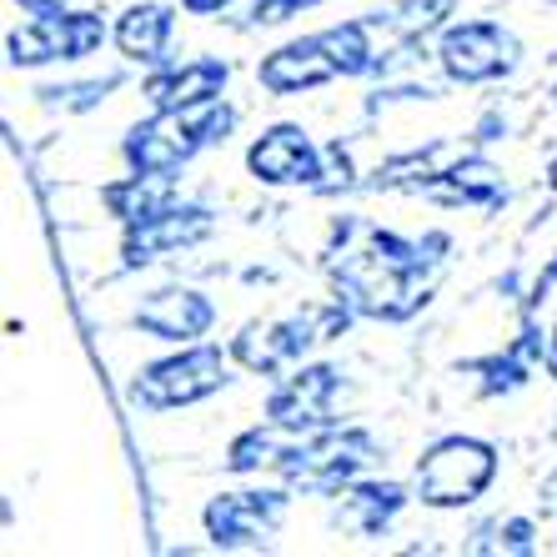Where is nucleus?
<instances>
[{"mask_svg": "<svg viewBox=\"0 0 557 557\" xmlns=\"http://www.w3.org/2000/svg\"><path fill=\"white\" fill-rule=\"evenodd\" d=\"M442 251H447L442 232H432L428 242H407L362 216H342L326 251L332 297L367 322H407L428 301V282Z\"/></svg>", "mask_w": 557, "mask_h": 557, "instance_id": "f257e3e1", "label": "nucleus"}, {"mask_svg": "<svg viewBox=\"0 0 557 557\" xmlns=\"http://www.w3.org/2000/svg\"><path fill=\"white\" fill-rule=\"evenodd\" d=\"M236 126V106L226 96L201 106H182V111H151L146 121L126 131L121 156L131 171H182L191 166L201 151L221 146Z\"/></svg>", "mask_w": 557, "mask_h": 557, "instance_id": "f03ea898", "label": "nucleus"}, {"mask_svg": "<svg viewBox=\"0 0 557 557\" xmlns=\"http://www.w3.org/2000/svg\"><path fill=\"white\" fill-rule=\"evenodd\" d=\"M347 326H351V311L332 297V301H311V307L282 311V317H267V322H247L226 351H232V362L242 367V372L282 376L307 362L311 347L342 337Z\"/></svg>", "mask_w": 557, "mask_h": 557, "instance_id": "7ed1b4c3", "label": "nucleus"}, {"mask_svg": "<svg viewBox=\"0 0 557 557\" xmlns=\"http://www.w3.org/2000/svg\"><path fill=\"white\" fill-rule=\"evenodd\" d=\"M382 462V442L367 428H317L292 447V457L282 462L276 478L301 497H337L347 482L367 478Z\"/></svg>", "mask_w": 557, "mask_h": 557, "instance_id": "20e7f679", "label": "nucleus"}, {"mask_svg": "<svg viewBox=\"0 0 557 557\" xmlns=\"http://www.w3.org/2000/svg\"><path fill=\"white\" fill-rule=\"evenodd\" d=\"M232 351L211 347V342H186L161 362H146L126 387V397L141 412H182V407H196L232 387Z\"/></svg>", "mask_w": 557, "mask_h": 557, "instance_id": "39448f33", "label": "nucleus"}, {"mask_svg": "<svg viewBox=\"0 0 557 557\" xmlns=\"http://www.w3.org/2000/svg\"><path fill=\"white\" fill-rule=\"evenodd\" d=\"M497 457L493 442L467 437V432H453V437H437L428 453L417 457L412 467V487L422 507H442V512H457V507H472L487 497V487L497 482Z\"/></svg>", "mask_w": 557, "mask_h": 557, "instance_id": "423d86ee", "label": "nucleus"}, {"mask_svg": "<svg viewBox=\"0 0 557 557\" xmlns=\"http://www.w3.org/2000/svg\"><path fill=\"white\" fill-rule=\"evenodd\" d=\"M111 40L101 11H76V5H61V11L30 15L26 26H15L5 36V51L11 65H55V61H86Z\"/></svg>", "mask_w": 557, "mask_h": 557, "instance_id": "0eeeda50", "label": "nucleus"}, {"mask_svg": "<svg viewBox=\"0 0 557 557\" xmlns=\"http://www.w3.org/2000/svg\"><path fill=\"white\" fill-rule=\"evenodd\" d=\"M518 40L497 21H453L437 36V65L453 86H497L518 71Z\"/></svg>", "mask_w": 557, "mask_h": 557, "instance_id": "6e6552de", "label": "nucleus"}, {"mask_svg": "<svg viewBox=\"0 0 557 557\" xmlns=\"http://www.w3.org/2000/svg\"><path fill=\"white\" fill-rule=\"evenodd\" d=\"M286 507H292V487H232V493H216L201 512V528H207V543L221 553H236V547H261L276 528L286 522Z\"/></svg>", "mask_w": 557, "mask_h": 557, "instance_id": "1a4fd4ad", "label": "nucleus"}, {"mask_svg": "<svg viewBox=\"0 0 557 557\" xmlns=\"http://www.w3.org/2000/svg\"><path fill=\"white\" fill-rule=\"evenodd\" d=\"M342 392H347V372L337 362H301L276 376V387L267 392V417L292 432L332 428Z\"/></svg>", "mask_w": 557, "mask_h": 557, "instance_id": "9d476101", "label": "nucleus"}, {"mask_svg": "<svg viewBox=\"0 0 557 557\" xmlns=\"http://www.w3.org/2000/svg\"><path fill=\"white\" fill-rule=\"evenodd\" d=\"M211 232H216V216H211L207 207H182V201H176V207L156 211V216H146V221H131L126 232H121V267H126V272H141V267H151V261H161V257L201 247Z\"/></svg>", "mask_w": 557, "mask_h": 557, "instance_id": "9b49d317", "label": "nucleus"}, {"mask_svg": "<svg viewBox=\"0 0 557 557\" xmlns=\"http://www.w3.org/2000/svg\"><path fill=\"white\" fill-rule=\"evenodd\" d=\"M131 326L151 342L186 347V342H201L216 326V301L196 286H156L131 307Z\"/></svg>", "mask_w": 557, "mask_h": 557, "instance_id": "f8f14e48", "label": "nucleus"}, {"mask_svg": "<svg viewBox=\"0 0 557 557\" xmlns=\"http://www.w3.org/2000/svg\"><path fill=\"white\" fill-rule=\"evenodd\" d=\"M332 81H342V65H337V55H332V46L322 40V30L286 40V46H276V51H267L257 61V86L267 96H282V101L286 96L322 91Z\"/></svg>", "mask_w": 557, "mask_h": 557, "instance_id": "ddd939ff", "label": "nucleus"}, {"mask_svg": "<svg viewBox=\"0 0 557 557\" xmlns=\"http://www.w3.org/2000/svg\"><path fill=\"white\" fill-rule=\"evenodd\" d=\"M322 156H326V146L311 141V131L272 126L251 141L247 171L261 186H307V191H317V182H322Z\"/></svg>", "mask_w": 557, "mask_h": 557, "instance_id": "4468645a", "label": "nucleus"}, {"mask_svg": "<svg viewBox=\"0 0 557 557\" xmlns=\"http://www.w3.org/2000/svg\"><path fill=\"white\" fill-rule=\"evenodd\" d=\"M226 81H232V65L221 55H186V61L151 65V76L141 81V96L151 111H182V106L226 96Z\"/></svg>", "mask_w": 557, "mask_h": 557, "instance_id": "2eb2a0df", "label": "nucleus"}, {"mask_svg": "<svg viewBox=\"0 0 557 557\" xmlns=\"http://www.w3.org/2000/svg\"><path fill=\"white\" fill-rule=\"evenodd\" d=\"M407 503H412V497H407L403 482H392V478H357V482H347V487L337 493L332 518H337V528L351 532V537H382L392 522L403 518Z\"/></svg>", "mask_w": 557, "mask_h": 557, "instance_id": "dca6fc26", "label": "nucleus"}, {"mask_svg": "<svg viewBox=\"0 0 557 557\" xmlns=\"http://www.w3.org/2000/svg\"><path fill=\"white\" fill-rule=\"evenodd\" d=\"M171 40H176V11H171L166 0H136L111 26V46L121 51L126 65L171 61Z\"/></svg>", "mask_w": 557, "mask_h": 557, "instance_id": "f3484780", "label": "nucleus"}, {"mask_svg": "<svg viewBox=\"0 0 557 557\" xmlns=\"http://www.w3.org/2000/svg\"><path fill=\"white\" fill-rule=\"evenodd\" d=\"M417 196H428L437 207H467V211H493L507 201V176L503 166H493L487 156H457L453 166L432 176Z\"/></svg>", "mask_w": 557, "mask_h": 557, "instance_id": "a211bd4d", "label": "nucleus"}, {"mask_svg": "<svg viewBox=\"0 0 557 557\" xmlns=\"http://www.w3.org/2000/svg\"><path fill=\"white\" fill-rule=\"evenodd\" d=\"M182 201V186H176V171H126L116 182L101 186V207L111 221L131 226V221H146L156 211H166Z\"/></svg>", "mask_w": 557, "mask_h": 557, "instance_id": "6ab92c4d", "label": "nucleus"}, {"mask_svg": "<svg viewBox=\"0 0 557 557\" xmlns=\"http://www.w3.org/2000/svg\"><path fill=\"white\" fill-rule=\"evenodd\" d=\"M457 15V0H392L382 11H372L376 40H382V51H397V46H422L428 36H442V30L453 26Z\"/></svg>", "mask_w": 557, "mask_h": 557, "instance_id": "aec40b11", "label": "nucleus"}, {"mask_svg": "<svg viewBox=\"0 0 557 557\" xmlns=\"http://www.w3.org/2000/svg\"><path fill=\"white\" fill-rule=\"evenodd\" d=\"M307 437V432H292L282 428V422H272V417H261L257 428L236 432L232 442H226V457H221V467L226 472H236V478H261V472H282V462L292 457V447Z\"/></svg>", "mask_w": 557, "mask_h": 557, "instance_id": "412c9836", "label": "nucleus"}, {"mask_svg": "<svg viewBox=\"0 0 557 557\" xmlns=\"http://www.w3.org/2000/svg\"><path fill=\"white\" fill-rule=\"evenodd\" d=\"M522 332L537 342V351H557V251L543 261V272L532 276L522 297Z\"/></svg>", "mask_w": 557, "mask_h": 557, "instance_id": "4be33fe9", "label": "nucleus"}, {"mask_svg": "<svg viewBox=\"0 0 557 557\" xmlns=\"http://www.w3.org/2000/svg\"><path fill=\"white\" fill-rule=\"evenodd\" d=\"M467 553L528 557V553H537V522H532V518H518V512H507V518L482 522V528L472 532V537H467Z\"/></svg>", "mask_w": 557, "mask_h": 557, "instance_id": "5701e85b", "label": "nucleus"}, {"mask_svg": "<svg viewBox=\"0 0 557 557\" xmlns=\"http://www.w3.org/2000/svg\"><path fill=\"white\" fill-rule=\"evenodd\" d=\"M111 86H116V76H106V81H65V86H46L40 101L51 106V111H91V106L106 101Z\"/></svg>", "mask_w": 557, "mask_h": 557, "instance_id": "b1692460", "label": "nucleus"}, {"mask_svg": "<svg viewBox=\"0 0 557 557\" xmlns=\"http://www.w3.org/2000/svg\"><path fill=\"white\" fill-rule=\"evenodd\" d=\"M317 5H326V0H251L247 26L251 30L282 26V21H292V15H301V11H317Z\"/></svg>", "mask_w": 557, "mask_h": 557, "instance_id": "393cba45", "label": "nucleus"}, {"mask_svg": "<svg viewBox=\"0 0 557 557\" xmlns=\"http://www.w3.org/2000/svg\"><path fill=\"white\" fill-rule=\"evenodd\" d=\"M236 0H182V11L186 15H221V11H232Z\"/></svg>", "mask_w": 557, "mask_h": 557, "instance_id": "a878e982", "label": "nucleus"}, {"mask_svg": "<svg viewBox=\"0 0 557 557\" xmlns=\"http://www.w3.org/2000/svg\"><path fill=\"white\" fill-rule=\"evenodd\" d=\"M26 15H46V11H61V5H71V0H15Z\"/></svg>", "mask_w": 557, "mask_h": 557, "instance_id": "bb28decb", "label": "nucleus"}, {"mask_svg": "<svg viewBox=\"0 0 557 557\" xmlns=\"http://www.w3.org/2000/svg\"><path fill=\"white\" fill-rule=\"evenodd\" d=\"M547 191L557 196V156H553V161H547Z\"/></svg>", "mask_w": 557, "mask_h": 557, "instance_id": "cd10ccee", "label": "nucleus"}, {"mask_svg": "<svg viewBox=\"0 0 557 557\" xmlns=\"http://www.w3.org/2000/svg\"><path fill=\"white\" fill-rule=\"evenodd\" d=\"M553 106H557V86H553Z\"/></svg>", "mask_w": 557, "mask_h": 557, "instance_id": "c85d7f7f", "label": "nucleus"}, {"mask_svg": "<svg viewBox=\"0 0 557 557\" xmlns=\"http://www.w3.org/2000/svg\"><path fill=\"white\" fill-rule=\"evenodd\" d=\"M553 442H557V428H553Z\"/></svg>", "mask_w": 557, "mask_h": 557, "instance_id": "c756f323", "label": "nucleus"}, {"mask_svg": "<svg viewBox=\"0 0 557 557\" xmlns=\"http://www.w3.org/2000/svg\"><path fill=\"white\" fill-rule=\"evenodd\" d=\"M553 5H557V0H553Z\"/></svg>", "mask_w": 557, "mask_h": 557, "instance_id": "7c9ffc66", "label": "nucleus"}]
</instances>
